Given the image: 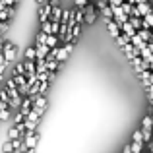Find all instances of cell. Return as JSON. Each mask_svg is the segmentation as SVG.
I'll return each mask as SVG.
<instances>
[{"mask_svg":"<svg viewBox=\"0 0 153 153\" xmlns=\"http://www.w3.org/2000/svg\"><path fill=\"white\" fill-rule=\"evenodd\" d=\"M87 2H91V0H72V4H74V6H78V8H83Z\"/></svg>","mask_w":153,"mask_h":153,"instance_id":"28","label":"cell"},{"mask_svg":"<svg viewBox=\"0 0 153 153\" xmlns=\"http://www.w3.org/2000/svg\"><path fill=\"white\" fill-rule=\"evenodd\" d=\"M12 116V108L10 107H0V120H8Z\"/></svg>","mask_w":153,"mask_h":153,"instance_id":"19","label":"cell"},{"mask_svg":"<svg viewBox=\"0 0 153 153\" xmlns=\"http://www.w3.org/2000/svg\"><path fill=\"white\" fill-rule=\"evenodd\" d=\"M128 22H130V25L134 27V29H140V27H142V18H140V16H130Z\"/></svg>","mask_w":153,"mask_h":153,"instance_id":"18","label":"cell"},{"mask_svg":"<svg viewBox=\"0 0 153 153\" xmlns=\"http://www.w3.org/2000/svg\"><path fill=\"white\" fill-rule=\"evenodd\" d=\"M47 107H49L47 95H35V99H33V108H35V111H37L41 116H43V112L47 111Z\"/></svg>","mask_w":153,"mask_h":153,"instance_id":"5","label":"cell"},{"mask_svg":"<svg viewBox=\"0 0 153 153\" xmlns=\"http://www.w3.org/2000/svg\"><path fill=\"white\" fill-rule=\"evenodd\" d=\"M105 25H107V31L112 35V39L120 35V25L114 22V19H105Z\"/></svg>","mask_w":153,"mask_h":153,"instance_id":"9","label":"cell"},{"mask_svg":"<svg viewBox=\"0 0 153 153\" xmlns=\"http://www.w3.org/2000/svg\"><path fill=\"white\" fill-rule=\"evenodd\" d=\"M23 132H25V122H16V124H12V128L8 130V136H6V140H16L18 136H22Z\"/></svg>","mask_w":153,"mask_h":153,"instance_id":"4","label":"cell"},{"mask_svg":"<svg viewBox=\"0 0 153 153\" xmlns=\"http://www.w3.org/2000/svg\"><path fill=\"white\" fill-rule=\"evenodd\" d=\"M23 72H25V64H23V62H18V64L14 66V72H12V76H14V74H23Z\"/></svg>","mask_w":153,"mask_h":153,"instance_id":"23","label":"cell"},{"mask_svg":"<svg viewBox=\"0 0 153 153\" xmlns=\"http://www.w3.org/2000/svg\"><path fill=\"white\" fill-rule=\"evenodd\" d=\"M147 12H151V6L147 4V0H146V2H138V4H136V16L143 18Z\"/></svg>","mask_w":153,"mask_h":153,"instance_id":"10","label":"cell"},{"mask_svg":"<svg viewBox=\"0 0 153 153\" xmlns=\"http://www.w3.org/2000/svg\"><path fill=\"white\" fill-rule=\"evenodd\" d=\"M8 101H10V93L4 87V89H0V103H8Z\"/></svg>","mask_w":153,"mask_h":153,"instance_id":"24","label":"cell"},{"mask_svg":"<svg viewBox=\"0 0 153 153\" xmlns=\"http://www.w3.org/2000/svg\"><path fill=\"white\" fill-rule=\"evenodd\" d=\"M120 33H124V35H126L128 39H130L132 35H136V29H134V27L130 25V22H124L122 25H120Z\"/></svg>","mask_w":153,"mask_h":153,"instance_id":"12","label":"cell"},{"mask_svg":"<svg viewBox=\"0 0 153 153\" xmlns=\"http://www.w3.org/2000/svg\"><path fill=\"white\" fill-rule=\"evenodd\" d=\"M95 2H107L108 4V0H95Z\"/></svg>","mask_w":153,"mask_h":153,"instance_id":"36","label":"cell"},{"mask_svg":"<svg viewBox=\"0 0 153 153\" xmlns=\"http://www.w3.org/2000/svg\"><path fill=\"white\" fill-rule=\"evenodd\" d=\"M151 31H153V27H151Z\"/></svg>","mask_w":153,"mask_h":153,"instance_id":"38","label":"cell"},{"mask_svg":"<svg viewBox=\"0 0 153 153\" xmlns=\"http://www.w3.org/2000/svg\"><path fill=\"white\" fill-rule=\"evenodd\" d=\"M22 153H35V147H23Z\"/></svg>","mask_w":153,"mask_h":153,"instance_id":"30","label":"cell"},{"mask_svg":"<svg viewBox=\"0 0 153 153\" xmlns=\"http://www.w3.org/2000/svg\"><path fill=\"white\" fill-rule=\"evenodd\" d=\"M122 153H132V151H130V143H128V146H124V147H122Z\"/></svg>","mask_w":153,"mask_h":153,"instance_id":"31","label":"cell"},{"mask_svg":"<svg viewBox=\"0 0 153 153\" xmlns=\"http://www.w3.org/2000/svg\"><path fill=\"white\" fill-rule=\"evenodd\" d=\"M142 153H143V151H142ZM146 153H151V151H146Z\"/></svg>","mask_w":153,"mask_h":153,"instance_id":"37","label":"cell"},{"mask_svg":"<svg viewBox=\"0 0 153 153\" xmlns=\"http://www.w3.org/2000/svg\"><path fill=\"white\" fill-rule=\"evenodd\" d=\"M39 23H43V22H47V19L51 18V12H52V4L51 2H43V4H39Z\"/></svg>","mask_w":153,"mask_h":153,"instance_id":"6","label":"cell"},{"mask_svg":"<svg viewBox=\"0 0 153 153\" xmlns=\"http://www.w3.org/2000/svg\"><path fill=\"white\" fill-rule=\"evenodd\" d=\"M99 14H101L105 19H112V8H111V6L107 4V6H105L103 10H99Z\"/></svg>","mask_w":153,"mask_h":153,"instance_id":"20","label":"cell"},{"mask_svg":"<svg viewBox=\"0 0 153 153\" xmlns=\"http://www.w3.org/2000/svg\"><path fill=\"white\" fill-rule=\"evenodd\" d=\"M35 51H37V56L35 58H47V54H49V47L47 45H39V47H35Z\"/></svg>","mask_w":153,"mask_h":153,"instance_id":"15","label":"cell"},{"mask_svg":"<svg viewBox=\"0 0 153 153\" xmlns=\"http://www.w3.org/2000/svg\"><path fill=\"white\" fill-rule=\"evenodd\" d=\"M147 49H149V51L153 52V41H149V43H147Z\"/></svg>","mask_w":153,"mask_h":153,"instance_id":"33","label":"cell"},{"mask_svg":"<svg viewBox=\"0 0 153 153\" xmlns=\"http://www.w3.org/2000/svg\"><path fill=\"white\" fill-rule=\"evenodd\" d=\"M130 62H132V66L136 68V74L138 72H142V70H149V62H146V60L142 58V56H134V58H130Z\"/></svg>","mask_w":153,"mask_h":153,"instance_id":"7","label":"cell"},{"mask_svg":"<svg viewBox=\"0 0 153 153\" xmlns=\"http://www.w3.org/2000/svg\"><path fill=\"white\" fill-rule=\"evenodd\" d=\"M146 147H147V149H149V151L153 153V140H151V142H149V143H147V146H146Z\"/></svg>","mask_w":153,"mask_h":153,"instance_id":"32","label":"cell"},{"mask_svg":"<svg viewBox=\"0 0 153 153\" xmlns=\"http://www.w3.org/2000/svg\"><path fill=\"white\" fill-rule=\"evenodd\" d=\"M8 29H10V25H8V22H0V37H6Z\"/></svg>","mask_w":153,"mask_h":153,"instance_id":"27","label":"cell"},{"mask_svg":"<svg viewBox=\"0 0 153 153\" xmlns=\"http://www.w3.org/2000/svg\"><path fill=\"white\" fill-rule=\"evenodd\" d=\"M23 122H25V130H37V126L41 124V114L35 108H31L27 112V116L23 118Z\"/></svg>","mask_w":153,"mask_h":153,"instance_id":"3","label":"cell"},{"mask_svg":"<svg viewBox=\"0 0 153 153\" xmlns=\"http://www.w3.org/2000/svg\"><path fill=\"white\" fill-rule=\"evenodd\" d=\"M23 64H25V78H29V76L35 74V60H23Z\"/></svg>","mask_w":153,"mask_h":153,"instance_id":"13","label":"cell"},{"mask_svg":"<svg viewBox=\"0 0 153 153\" xmlns=\"http://www.w3.org/2000/svg\"><path fill=\"white\" fill-rule=\"evenodd\" d=\"M22 99H23V97L19 95V91H18L16 95H12V97H10V101H8V107H10L12 111H18V108L22 107Z\"/></svg>","mask_w":153,"mask_h":153,"instance_id":"11","label":"cell"},{"mask_svg":"<svg viewBox=\"0 0 153 153\" xmlns=\"http://www.w3.org/2000/svg\"><path fill=\"white\" fill-rule=\"evenodd\" d=\"M142 128H151V130H153V118H151V114H147V116H143V118H142Z\"/></svg>","mask_w":153,"mask_h":153,"instance_id":"21","label":"cell"},{"mask_svg":"<svg viewBox=\"0 0 153 153\" xmlns=\"http://www.w3.org/2000/svg\"><path fill=\"white\" fill-rule=\"evenodd\" d=\"M2 54H4V58H6L8 64L14 62V60H16V54H18V47H16V43L6 41V39H4V43H2Z\"/></svg>","mask_w":153,"mask_h":153,"instance_id":"2","label":"cell"},{"mask_svg":"<svg viewBox=\"0 0 153 153\" xmlns=\"http://www.w3.org/2000/svg\"><path fill=\"white\" fill-rule=\"evenodd\" d=\"M14 79H16V83H18V85H23V83L27 82L25 74H14Z\"/></svg>","mask_w":153,"mask_h":153,"instance_id":"25","label":"cell"},{"mask_svg":"<svg viewBox=\"0 0 153 153\" xmlns=\"http://www.w3.org/2000/svg\"><path fill=\"white\" fill-rule=\"evenodd\" d=\"M0 62H6V58H4V54L0 52Z\"/></svg>","mask_w":153,"mask_h":153,"instance_id":"34","label":"cell"},{"mask_svg":"<svg viewBox=\"0 0 153 153\" xmlns=\"http://www.w3.org/2000/svg\"><path fill=\"white\" fill-rule=\"evenodd\" d=\"M35 2H37V4H43V2H47V0H35Z\"/></svg>","mask_w":153,"mask_h":153,"instance_id":"35","label":"cell"},{"mask_svg":"<svg viewBox=\"0 0 153 153\" xmlns=\"http://www.w3.org/2000/svg\"><path fill=\"white\" fill-rule=\"evenodd\" d=\"M39 45H47V33L41 29H39L37 37H35V47H39Z\"/></svg>","mask_w":153,"mask_h":153,"instance_id":"17","label":"cell"},{"mask_svg":"<svg viewBox=\"0 0 153 153\" xmlns=\"http://www.w3.org/2000/svg\"><path fill=\"white\" fill-rule=\"evenodd\" d=\"M126 2H128V0H126Z\"/></svg>","mask_w":153,"mask_h":153,"instance_id":"39","label":"cell"},{"mask_svg":"<svg viewBox=\"0 0 153 153\" xmlns=\"http://www.w3.org/2000/svg\"><path fill=\"white\" fill-rule=\"evenodd\" d=\"M37 56V51H35V45L33 47H27L25 52H23V60H35Z\"/></svg>","mask_w":153,"mask_h":153,"instance_id":"16","label":"cell"},{"mask_svg":"<svg viewBox=\"0 0 153 153\" xmlns=\"http://www.w3.org/2000/svg\"><path fill=\"white\" fill-rule=\"evenodd\" d=\"M138 79L142 82L143 87L151 85V83H153V72H151V70H142V72H138Z\"/></svg>","mask_w":153,"mask_h":153,"instance_id":"8","label":"cell"},{"mask_svg":"<svg viewBox=\"0 0 153 153\" xmlns=\"http://www.w3.org/2000/svg\"><path fill=\"white\" fill-rule=\"evenodd\" d=\"M2 153H14V143H12V140H6V142H4Z\"/></svg>","mask_w":153,"mask_h":153,"instance_id":"22","label":"cell"},{"mask_svg":"<svg viewBox=\"0 0 153 153\" xmlns=\"http://www.w3.org/2000/svg\"><path fill=\"white\" fill-rule=\"evenodd\" d=\"M143 19H146V22H147V23H149V25L153 27V10H151V12H147V14L143 16Z\"/></svg>","mask_w":153,"mask_h":153,"instance_id":"29","label":"cell"},{"mask_svg":"<svg viewBox=\"0 0 153 153\" xmlns=\"http://www.w3.org/2000/svg\"><path fill=\"white\" fill-rule=\"evenodd\" d=\"M132 142H143L142 140V128H138V130L132 132Z\"/></svg>","mask_w":153,"mask_h":153,"instance_id":"26","label":"cell"},{"mask_svg":"<svg viewBox=\"0 0 153 153\" xmlns=\"http://www.w3.org/2000/svg\"><path fill=\"white\" fill-rule=\"evenodd\" d=\"M130 151L132 153H142V151H146V143H143V142H130Z\"/></svg>","mask_w":153,"mask_h":153,"instance_id":"14","label":"cell"},{"mask_svg":"<svg viewBox=\"0 0 153 153\" xmlns=\"http://www.w3.org/2000/svg\"><path fill=\"white\" fill-rule=\"evenodd\" d=\"M95 19H97V8H95L93 0H91V2H87L83 6V23L85 25H93Z\"/></svg>","mask_w":153,"mask_h":153,"instance_id":"1","label":"cell"}]
</instances>
